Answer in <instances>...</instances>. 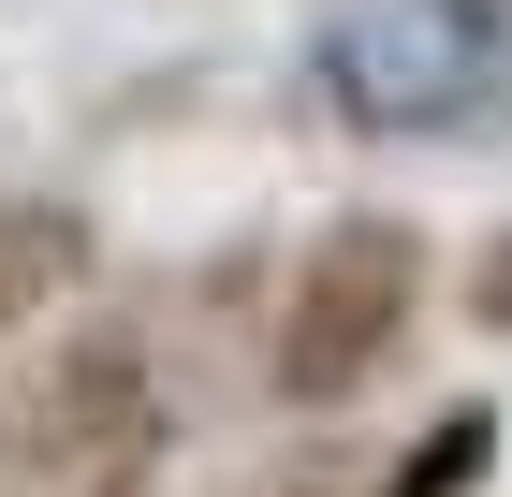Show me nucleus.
Wrapping results in <instances>:
<instances>
[{
  "label": "nucleus",
  "mask_w": 512,
  "mask_h": 497,
  "mask_svg": "<svg viewBox=\"0 0 512 497\" xmlns=\"http://www.w3.org/2000/svg\"><path fill=\"white\" fill-rule=\"evenodd\" d=\"M308 103L352 147H454L512 117V0H337L308 30Z\"/></svg>",
  "instance_id": "1"
},
{
  "label": "nucleus",
  "mask_w": 512,
  "mask_h": 497,
  "mask_svg": "<svg viewBox=\"0 0 512 497\" xmlns=\"http://www.w3.org/2000/svg\"><path fill=\"white\" fill-rule=\"evenodd\" d=\"M410 322H425V234L395 220V205H352V220L308 234V264L278 293L264 381L293 395V410H352L395 351H410Z\"/></svg>",
  "instance_id": "2"
},
{
  "label": "nucleus",
  "mask_w": 512,
  "mask_h": 497,
  "mask_svg": "<svg viewBox=\"0 0 512 497\" xmlns=\"http://www.w3.org/2000/svg\"><path fill=\"white\" fill-rule=\"evenodd\" d=\"M161 381L132 337H74L59 366H44L30 395H15V468H30L44 497H132L161 468Z\"/></svg>",
  "instance_id": "3"
},
{
  "label": "nucleus",
  "mask_w": 512,
  "mask_h": 497,
  "mask_svg": "<svg viewBox=\"0 0 512 497\" xmlns=\"http://www.w3.org/2000/svg\"><path fill=\"white\" fill-rule=\"evenodd\" d=\"M88 205H59V191H0V337H30L44 307H74L88 293Z\"/></svg>",
  "instance_id": "4"
},
{
  "label": "nucleus",
  "mask_w": 512,
  "mask_h": 497,
  "mask_svg": "<svg viewBox=\"0 0 512 497\" xmlns=\"http://www.w3.org/2000/svg\"><path fill=\"white\" fill-rule=\"evenodd\" d=\"M483 454H498V439H483V410H469V424H439L425 454L395 468V497H439V483H469V468H483Z\"/></svg>",
  "instance_id": "5"
},
{
  "label": "nucleus",
  "mask_w": 512,
  "mask_h": 497,
  "mask_svg": "<svg viewBox=\"0 0 512 497\" xmlns=\"http://www.w3.org/2000/svg\"><path fill=\"white\" fill-rule=\"evenodd\" d=\"M469 307H483V322H512V234L483 249V293H469Z\"/></svg>",
  "instance_id": "6"
}]
</instances>
